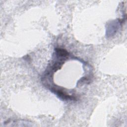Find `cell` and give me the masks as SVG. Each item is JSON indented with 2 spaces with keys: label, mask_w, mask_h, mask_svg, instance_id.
Here are the masks:
<instances>
[{
  "label": "cell",
  "mask_w": 127,
  "mask_h": 127,
  "mask_svg": "<svg viewBox=\"0 0 127 127\" xmlns=\"http://www.w3.org/2000/svg\"><path fill=\"white\" fill-rule=\"evenodd\" d=\"M56 53L57 56L64 58L67 57L69 54L65 50L61 48H57L56 49Z\"/></svg>",
  "instance_id": "cell-1"
}]
</instances>
